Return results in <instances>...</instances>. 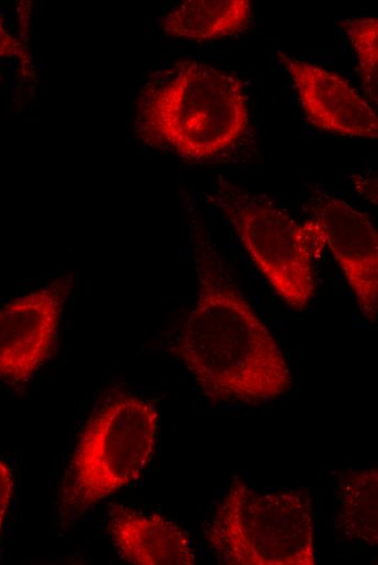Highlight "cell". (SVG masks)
<instances>
[{
    "label": "cell",
    "mask_w": 378,
    "mask_h": 565,
    "mask_svg": "<svg viewBox=\"0 0 378 565\" xmlns=\"http://www.w3.org/2000/svg\"><path fill=\"white\" fill-rule=\"evenodd\" d=\"M12 55L24 56V47L7 30L5 24L0 17V59Z\"/></svg>",
    "instance_id": "obj_14"
},
{
    "label": "cell",
    "mask_w": 378,
    "mask_h": 565,
    "mask_svg": "<svg viewBox=\"0 0 378 565\" xmlns=\"http://www.w3.org/2000/svg\"><path fill=\"white\" fill-rule=\"evenodd\" d=\"M108 533L117 554L136 565H193L187 532L175 522L123 504L109 511Z\"/></svg>",
    "instance_id": "obj_9"
},
{
    "label": "cell",
    "mask_w": 378,
    "mask_h": 565,
    "mask_svg": "<svg viewBox=\"0 0 378 565\" xmlns=\"http://www.w3.org/2000/svg\"><path fill=\"white\" fill-rule=\"evenodd\" d=\"M339 529L351 540L374 547L378 541V469L349 474L340 492Z\"/></svg>",
    "instance_id": "obj_11"
},
{
    "label": "cell",
    "mask_w": 378,
    "mask_h": 565,
    "mask_svg": "<svg viewBox=\"0 0 378 565\" xmlns=\"http://www.w3.org/2000/svg\"><path fill=\"white\" fill-rule=\"evenodd\" d=\"M207 199L222 210L276 294L303 310L315 291L313 263L326 247L318 224L297 222L265 196L219 177Z\"/></svg>",
    "instance_id": "obj_5"
},
{
    "label": "cell",
    "mask_w": 378,
    "mask_h": 565,
    "mask_svg": "<svg viewBox=\"0 0 378 565\" xmlns=\"http://www.w3.org/2000/svg\"><path fill=\"white\" fill-rule=\"evenodd\" d=\"M154 404L116 392L105 398L83 427L60 488L61 520L72 522L139 478L156 444Z\"/></svg>",
    "instance_id": "obj_3"
},
{
    "label": "cell",
    "mask_w": 378,
    "mask_h": 565,
    "mask_svg": "<svg viewBox=\"0 0 378 565\" xmlns=\"http://www.w3.org/2000/svg\"><path fill=\"white\" fill-rule=\"evenodd\" d=\"M228 565L315 564L314 517L301 490L260 491L235 478L205 530Z\"/></svg>",
    "instance_id": "obj_4"
},
{
    "label": "cell",
    "mask_w": 378,
    "mask_h": 565,
    "mask_svg": "<svg viewBox=\"0 0 378 565\" xmlns=\"http://www.w3.org/2000/svg\"><path fill=\"white\" fill-rule=\"evenodd\" d=\"M136 108V130L148 145L190 160L210 159L230 147L249 117L242 80L196 60L152 73Z\"/></svg>",
    "instance_id": "obj_2"
},
{
    "label": "cell",
    "mask_w": 378,
    "mask_h": 565,
    "mask_svg": "<svg viewBox=\"0 0 378 565\" xmlns=\"http://www.w3.org/2000/svg\"><path fill=\"white\" fill-rule=\"evenodd\" d=\"M13 484L11 469L4 462L0 461V538L3 520L12 497Z\"/></svg>",
    "instance_id": "obj_13"
},
{
    "label": "cell",
    "mask_w": 378,
    "mask_h": 565,
    "mask_svg": "<svg viewBox=\"0 0 378 565\" xmlns=\"http://www.w3.org/2000/svg\"><path fill=\"white\" fill-rule=\"evenodd\" d=\"M68 282L58 279L0 310V380L26 382L46 362L55 343Z\"/></svg>",
    "instance_id": "obj_6"
},
{
    "label": "cell",
    "mask_w": 378,
    "mask_h": 565,
    "mask_svg": "<svg viewBox=\"0 0 378 565\" xmlns=\"http://www.w3.org/2000/svg\"><path fill=\"white\" fill-rule=\"evenodd\" d=\"M196 271L198 299L174 351L202 393L215 402L263 403L289 390L282 350L217 255L201 249Z\"/></svg>",
    "instance_id": "obj_1"
},
{
    "label": "cell",
    "mask_w": 378,
    "mask_h": 565,
    "mask_svg": "<svg viewBox=\"0 0 378 565\" xmlns=\"http://www.w3.org/2000/svg\"><path fill=\"white\" fill-rule=\"evenodd\" d=\"M251 20L249 0H187L160 22L164 35L189 40H212L244 30Z\"/></svg>",
    "instance_id": "obj_10"
},
{
    "label": "cell",
    "mask_w": 378,
    "mask_h": 565,
    "mask_svg": "<svg viewBox=\"0 0 378 565\" xmlns=\"http://www.w3.org/2000/svg\"><path fill=\"white\" fill-rule=\"evenodd\" d=\"M357 55L363 88L377 104L378 83V20L360 17L339 23Z\"/></svg>",
    "instance_id": "obj_12"
},
{
    "label": "cell",
    "mask_w": 378,
    "mask_h": 565,
    "mask_svg": "<svg viewBox=\"0 0 378 565\" xmlns=\"http://www.w3.org/2000/svg\"><path fill=\"white\" fill-rule=\"evenodd\" d=\"M277 55L288 71L307 120L317 128L350 137H378L377 114L341 76L312 63Z\"/></svg>",
    "instance_id": "obj_8"
},
{
    "label": "cell",
    "mask_w": 378,
    "mask_h": 565,
    "mask_svg": "<svg viewBox=\"0 0 378 565\" xmlns=\"http://www.w3.org/2000/svg\"><path fill=\"white\" fill-rule=\"evenodd\" d=\"M314 221L361 312L375 323L378 309V236L368 215L343 200L324 194L314 206Z\"/></svg>",
    "instance_id": "obj_7"
}]
</instances>
